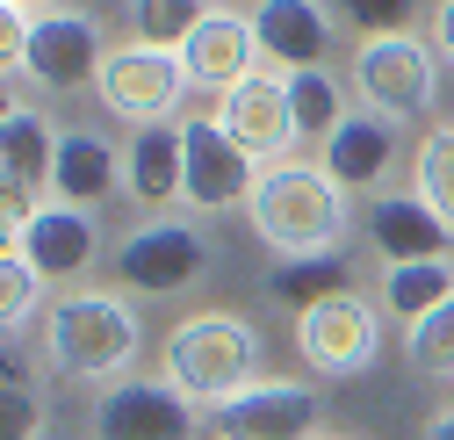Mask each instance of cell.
Masks as SVG:
<instances>
[{
    "mask_svg": "<svg viewBox=\"0 0 454 440\" xmlns=\"http://www.w3.org/2000/svg\"><path fill=\"white\" fill-rule=\"evenodd\" d=\"M246 216L281 260H339V239H347V188L325 167L274 159V167H260V188H253Z\"/></svg>",
    "mask_w": 454,
    "mask_h": 440,
    "instance_id": "cell-1",
    "label": "cell"
},
{
    "mask_svg": "<svg viewBox=\"0 0 454 440\" xmlns=\"http://www.w3.org/2000/svg\"><path fill=\"white\" fill-rule=\"evenodd\" d=\"M137 347V310L108 289H73L43 310V368L59 382H130Z\"/></svg>",
    "mask_w": 454,
    "mask_h": 440,
    "instance_id": "cell-2",
    "label": "cell"
},
{
    "mask_svg": "<svg viewBox=\"0 0 454 440\" xmlns=\"http://www.w3.org/2000/svg\"><path fill=\"white\" fill-rule=\"evenodd\" d=\"M159 368H166V382H174L188 405L223 412L231 397H246L260 382V333L239 310H195V318H181L174 333H166Z\"/></svg>",
    "mask_w": 454,
    "mask_h": 440,
    "instance_id": "cell-3",
    "label": "cell"
},
{
    "mask_svg": "<svg viewBox=\"0 0 454 440\" xmlns=\"http://www.w3.org/2000/svg\"><path fill=\"white\" fill-rule=\"evenodd\" d=\"M188 87H195V80H188V66H181V51H152V43L108 51V59H101V80H94L101 108H108V116H123V123H137V130H159V123L181 108Z\"/></svg>",
    "mask_w": 454,
    "mask_h": 440,
    "instance_id": "cell-4",
    "label": "cell"
},
{
    "mask_svg": "<svg viewBox=\"0 0 454 440\" xmlns=\"http://www.w3.org/2000/svg\"><path fill=\"white\" fill-rule=\"evenodd\" d=\"M354 87L368 101V116L382 123H411L433 108V51L419 36H368L361 59H354Z\"/></svg>",
    "mask_w": 454,
    "mask_h": 440,
    "instance_id": "cell-5",
    "label": "cell"
},
{
    "mask_svg": "<svg viewBox=\"0 0 454 440\" xmlns=\"http://www.w3.org/2000/svg\"><path fill=\"white\" fill-rule=\"evenodd\" d=\"M296 347L317 375H361L382 347V303H368L361 289H339L317 310L296 318Z\"/></svg>",
    "mask_w": 454,
    "mask_h": 440,
    "instance_id": "cell-6",
    "label": "cell"
},
{
    "mask_svg": "<svg viewBox=\"0 0 454 440\" xmlns=\"http://www.w3.org/2000/svg\"><path fill=\"white\" fill-rule=\"evenodd\" d=\"M181 152H188V209L216 216L231 202H253L260 188V159L246 145H231V130H223L216 116H181Z\"/></svg>",
    "mask_w": 454,
    "mask_h": 440,
    "instance_id": "cell-7",
    "label": "cell"
},
{
    "mask_svg": "<svg viewBox=\"0 0 454 440\" xmlns=\"http://www.w3.org/2000/svg\"><path fill=\"white\" fill-rule=\"evenodd\" d=\"M94 440H195V405L166 375H130L94 397Z\"/></svg>",
    "mask_w": 454,
    "mask_h": 440,
    "instance_id": "cell-8",
    "label": "cell"
},
{
    "mask_svg": "<svg viewBox=\"0 0 454 440\" xmlns=\"http://www.w3.org/2000/svg\"><path fill=\"white\" fill-rule=\"evenodd\" d=\"M202 267H209V239H202V224H181V216H159V224H145L116 246V274L137 296H181Z\"/></svg>",
    "mask_w": 454,
    "mask_h": 440,
    "instance_id": "cell-9",
    "label": "cell"
},
{
    "mask_svg": "<svg viewBox=\"0 0 454 440\" xmlns=\"http://www.w3.org/2000/svg\"><path fill=\"white\" fill-rule=\"evenodd\" d=\"M101 29L94 15L80 8H36V29H29V51H22V73L51 94H73L87 80H101Z\"/></svg>",
    "mask_w": 454,
    "mask_h": 440,
    "instance_id": "cell-10",
    "label": "cell"
},
{
    "mask_svg": "<svg viewBox=\"0 0 454 440\" xmlns=\"http://www.w3.org/2000/svg\"><path fill=\"white\" fill-rule=\"evenodd\" d=\"M59 138L36 108H8V123H0V188H8V239L29 224V216L43 209L36 195H51V181H59Z\"/></svg>",
    "mask_w": 454,
    "mask_h": 440,
    "instance_id": "cell-11",
    "label": "cell"
},
{
    "mask_svg": "<svg viewBox=\"0 0 454 440\" xmlns=\"http://www.w3.org/2000/svg\"><path fill=\"white\" fill-rule=\"evenodd\" d=\"M216 123L231 130V145H246L260 167H274V159L296 145V116H289V87H281V73H253L246 87L216 94Z\"/></svg>",
    "mask_w": 454,
    "mask_h": 440,
    "instance_id": "cell-12",
    "label": "cell"
},
{
    "mask_svg": "<svg viewBox=\"0 0 454 440\" xmlns=\"http://www.w3.org/2000/svg\"><path fill=\"white\" fill-rule=\"evenodd\" d=\"M253 59H260V36H253V15H239V8H202L195 36L181 43L188 80H195V87H216V94L246 87V80L260 73Z\"/></svg>",
    "mask_w": 454,
    "mask_h": 440,
    "instance_id": "cell-13",
    "label": "cell"
},
{
    "mask_svg": "<svg viewBox=\"0 0 454 440\" xmlns=\"http://www.w3.org/2000/svg\"><path fill=\"white\" fill-rule=\"evenodd\" d=\"M310 433H317L310 382H253L246 397L216 412V440H310Z\"/></svg>",
    "mask_w": 454,
    "mask_h": 440,
    "instance_id": "cell-14",
    "label": "cell"
},
{
    "mask_svg": "<svg viewBox=\"0 0 454 440\" xmlns=\"http://www.w3.org/2000/svg\"><path fill=\"white\" fill-rule=\"evenodd\" d=\"M368 239L389 267H419V260H454V224L426 209V195H375L368 202Z\"/></svg>",
    "mask_w": 454,
    "mask_h": 440,
    "instance_id": "cell-15",
    "label": "cell"
},
{
    "mask_svg": "<svg viewBox=\"0 0 454 440\" xmlns=\"http://www.w3.org/2000/svg\"><path fill=\"white\" fill-rule=\"evenodd\" d=\"M246 15H253L260 51H267L281 73L325 66V51H332V22H339L325 0H260V8H246Z\"/></svg>",
    "mask_w": 454,
    "mask_h": 440,
    "instance_id": "cell-16",
    "label": "cell"
},
{
    "mask_svg": "<svg viewBox=\"0 0 454 440\" xmlns=\"http://www.w3.org/2000/svg\"><path fill=\"white\" fill-rule=\"evenodd\" d=\"M94 246H101L94 216L73 209V202H43L29 224L8 239V253H22L36 274H80V267H94Z\"/></svg>",
    "mask_w": 454,
    "mask_h": 440,
    "instance_id": "cell-17",
    "label": "cell"
},
{
    "mask_svg": "<svg viewBox=\"0 0 454 440\" xmlns=\"http://www.w3.org/2000/svg\"><path fill=\"white\" fill-rule=\"evenodd\" d=\"M123 195L137 209H166L188 195V152H181V123H159V130H137L123 145Z\"/></svg>",
    "mask_w": 454,
    "mask_h": 440,
    "instance_id": "cell-18",
    "label": "cell"
},
{
    "mask_svg": "<svg viewBox=\"0 0 454 440\" xmlns=\"http://www.w3.org/2000/svg\"><path fill=\"white\" fill-rule=\"evenodd\" d=\"M325 174L347 195H382V181L396 174V123L382 116H347L339 138L325 145Z\"/></svg>",
    "mask_w": 454,
    "mask_h": 440,
    "instance_id": "cell-19",
    "label": "cell"
},
{
    "mask_svg": "<svg viewBox=\"0 0 454 440\" xmlns=\"http://www.w3.org/2000/svg\"><path fill=\"white\" fill-rule=\"evenodd\" d=\"M123 181L116 167V145H108L101 130H66L59 138V181H51V202H73V209H94L108 202Z\"/></svg>",
    "mask_w": 454,
    "mask_h": 440,
    "instance_id": "cell-20",
    "label": "cell"
},
{
    "mask_svg": "<svg viewBox=\"0 0 454 440\" xmlns=\"http://www.w3.org/2000/svg\"><path fill=\"white\" fill-rule=\"evenodd\" d=\"M281 87H289L296 145H332V138H339V123H347V87H339V73L303 66V73H281Z\"/></svg>",
    "mask_w": 454,
    "mask_h": 440,
    "instance_id": "cell-21",
    "label": "cell"
},
{
    "mask_svg": "<svg viewBox=\"0 0 454 440\" xmlns=\"http://www.w3.org/2000/svg\"><path fill=\"white\" fill-rule=\"evenodd\" d=\"M440 303H454V260H419V267H382V310L426 325Z\"/></svg>",
    "mask_w": 454,
    "mask_h": 440,
    "instance_id": "cell-22",
    "label": "cell"
},
{
    "mask_svg": "<svg viewBox=\"0 0 454 440\" xmlns=\"http://www.w3.org/2000/svg\"><path fill=\"white\" fill-rule=\"evenodd\" d=\"M339 289H347V267H339V260H281V267L267 274V296H274V303H289L296 318L317 310V303L339 296Z\"/></svg>",
    "mask_w": 454,
    "mask_h": 440,
    "instance_id": "cell-23",
    "label": "cell"
},
{
    "mask_svg": "<svg viewBox=\"0 0 454 440\" xmlns=\"http://www.w3.org/2000/svg\"><path fill=\"white\" fill-rule=\"evenodd\" d=\"M411 174H419V195L426 209L440 216V224H454V123H433L419 159H411Z\"/></svg>",
    "mask_w": 454,
    "mask_h": 440,
    "instance_id": "cell-24",
    "label": "cell"
},
{
    "mask_svg": "<svg viewBox=\"0 0 454 440\" xmlns=\"http://www.w3.org/2000/svg\"><path fill=\"white\" fill-rule=\"evenodd\" d=\"M195 22H202V8H181V0H130L123 8V29H137V43H152V51H181L195 36Z\"/></svg>",
    "mask_w": 454,
    "mask_h": 440,
    "instance_id": "cell-25",
    "label": "cell"
},
{
    "mask_svg": "<svg viewBox=\"0 0 454 440\" xmlns=\"http://www.w3.org/2000/svg\"><path fill=\"white\" fill-rule=\"evenodd\" d=\"M36 303H43V274L22 253H0V325H8V340L36 318Z\"/></svg>",
    "mask_w": 454,
    "mask_h": 440,
    "instance_id": "cell-26",
    "label": "cell"
},
{
    "mask_svg": "<svg viewBox=\"0 0 454 440\" xmlns=\"http://www.w3.org/2000/svg\"><path fill=\"white\" fill-rule=\"evenodd\" d=\"M404 354H411V368L419 375H454V303H440L426 325H411V340H404Z\"/></svg>",
    "mask_w": 454,
    "mask_h": 440,
    "instance_id": "cell-27",
    "label": "cell"
},
{
    "mask_svg": "<svg viewBox=\"0 0 454 440\" xmlns=\"http://www.w3.org/2000/svg\"><path fill=\"white\" fill-rule=\"evenodd\" d=\"M0 433H8V440H36L43 433V405H36L22 368H8V382H0Z\"/></svg>",
    "mask_w": 454,
    "mask_h": 440,
    "instance_id": "cell-28",
    "label": "cell"
},
{
    "mask_svg": "<svg viewBox=\"0 0 454 440\" xmlns=\"http://www.w3.org/2000/svg\"><path fill=\"white\" fill-rule=\"evenodd\" d=\"M29 29H36V8H22V0H8V8H0V66H8V73H22Z\"/></svg>",
    "mask_w": 454,
    "mask_h": 440,
    "instance_id": "cell-29",
    "label": "cell"
},
{
    "mask_svg": "<svg viewBox=\"0 0 454 440\" xmlns=\"http://www.w3.org/2000/svg\"><path fill=\"white\" fill-rule=\"evenodd\" d=\"M354 29H375V36H411V8H389V0H375V8H354Z\"/></svg>",
    "mask_w": 454,
    "mask_h": 440,
    "instance_id": "cell-30",
    "label": "cell"
},
{
    "mask_svg": "<svg viewBox=\"0 0 454 440\" xmlns=\"http://www.w3.org/2000/svg\"><path fill=\"white\" fill-rule=\"evenodd\" d=\"M433 43H440V59L454 66V0H440V8H433Z\"/></svg>",
    "mask_w": 454,
    "mask_h": 440,
    "instance_id": "cell-31",
    "label": "cell"
},
{
    "mask_svg": "<svg viewBox=\"0 0 454 440\" xmlns=\"http://www.w3.org/2000/svg\"><path fill=\"white\" fill-rule=\"evenodd\" d=\"M426 440H454V405H447V412H440V419L426 426Z\"/></svg>",
    "mask_w": 454,
    "mask_h": 440,
    "instance_id": "cell-32",
    "label": "cell"
}]
</instances>
